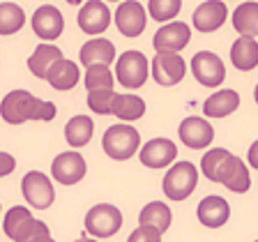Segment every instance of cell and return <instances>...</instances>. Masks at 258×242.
Masks as SVG:
<instances>
[{
	"mask_svg": "<svg viewBox=\"0 0 258 242\" xmlns=\"http://www.w3.org/2000/svg\"><path fill=\"white\" fill-rule=\"evenodd\" d=\"M79 76H81L79 65L62 55V58L53 60V63L48 65L44 79L48 81V86L53 88V90H72L79 83Z\"/></svg>",
	"mask_w": 258,
	"mask_h": 242,
	"instance_id": "19",
	"label": "cell"
},
{
	"mask_svg": "<svg viewBox=\"0 0 258 242\" xmlns=\"http://www.w3.org/2000/svg\"><path fill=\"white\" fill-rule=\"evenodd\" d=\"M231 217V208L221 196H205L199 203V221L208 228H221Z\"/></svg>",
	"mask_w": 258,
	"mask_h": 242,
	"instance_id": "20",
	"label": "cell"
},
{
	"mask_svg": "<svg viewBox=\"0 0 258 242\" xmlns=\"http://www.w3.org/2000/svg\"><path fill=\"white\" fill-rule=\"evenodd\" d=\"M139 221L141 224H150L155 228H159L161 233H166L168 226H171V210H168L166 203H161V201H152V203H148L141 210Z\"/></svg>",
	"mask_w": 258,
	"mask_h": 242,
	"instance_id": "28",
	"label": "cell"
},
{
	"mask_svg": "<svg viewBox=\"0 0 258 242\" xmlns=\"http://www.w3.org/2000/svg\"><path fill=\"white\" fill-rule=\"evenodd\" d=\"M67 3H70V5H81L83 0H67Z\"/></svg>",
	"mask_w": 258,
	"mask_h": 242,
	"instance_id": "36",
	"label": "cell"
},
{
	"mask_svg": "<svg viewBox=\"0 0 258 242\" xmlns=\"http://www.w3.org/2000/svg\"><path fill=\"white\" fill-rule=\"evenodd\" d=\"M5 235L14 242H51V231L44 221H37L30 215V210L23 205H14L7 210L5 219H3Z\"/></svg>",
	"mask_w": 258,
	"mask_h": 242,
	"instance_id": "3",
	"label": "cell"
},
{
	"mask_svg": "<svg viewBox=\"0 0 258 242\" xmlns=\"http://www.w3.org/2000/svg\"><path fill=\"white\" fill-rule=\"evenodd\" d=\"M32 30H35L37 37L46 39V42L58 39L64 30V16L60 14L58 7L42 5L35 10V14H32Z\"/></svg>",
	"mask_w": 258,
	"mask_h": 242,
	"instance_id": "15",
	"label": "cell"
},
{
	"mask_svg": "<svg viewBox=\"0 0 258 242\" xmlns=\"http://www.w3.org/2000/svg\"><path fill=\"white\" fill-rule=\"evenodd\" d=\"M113 95H115L113 88H97V90H88V106L92 108V113L108 115V113H111Z\"/></svg>",
	"mask_w": 258,
	"mask_h": 242,
	"instance_id": "32",
	"label": "cell"
},
{
	"mask_svg": "<svg viewBox=\"0 0 258 242\" xmlns=\"http://www.w3.org/2000/svg\"><path fill=\"white\" fill-rule=\"evenodd\" d=\"M145 7L139 0H124L115 10V26L124 37H139L145 30Z\"/></svg>",
	"mask_w": 258,
	"mask_h": 242,
	"instance_id": "13",
	"label": "cell"
},
{
	"mask_svg": "<svg viewBox=\"0 0 258 242\" xmlns=\"http://www.w3.org/2000/svg\"><path fill=\"white\" fill-rule=\"evenodd\" d=\"M111 113L118 115L120 120L132 123V120L143 118L145 102L139 95H129V92L127 95H120V92H115V95H113V102H111Z\"/></svg>",
	"mask_w": 258,
	"mask_h": 242,
	"instance_id": "24",
	"label": "cell"
},
{
	"mask_svg": "<svg viewBox=\"0 0 258 242\" xmlns=\"http://www.w3.org/2000/svg\"><path fill=\"white\" fill-rule=\"evenodd\" d=\"M58 58H62V51H60L58 46H53V44H39V46L32 51L30 58H28V70L37 76V79H44L48 65Z\"/></svg>",
	"mask_w": 258,
	"mask_h": 242,
	"instance_id": "27",
	"label": "cell"
},
{
	"mask_svg": "<svg viewBox=\"0 0 258 242\" xmlns=\"http://www.w3.org/2000/svg\"><path fill=\"white\" fill-rule=\"evenodd\" d=\"M150 74L159 86H175L187 74V63L177 51H157L150 63Z\"/></svg>",
	"mask_w": 258,
	"mask_h": 242,
	"instance_id": "7",
	"label": "cell"
},
{
	"mask_svg": "<svg viewBox=\"0 0 258 242\" xmlns=\"http://www.w3.org/2000/svg\"><path fill=\"white\" fill-rule=\"evenodd\" d=\"M86 159L79 155V152L70 150V152H60L58 157L51 164V173H53L55 183L62 185H76L86 177Z\"/></svg>",
	"mask_w": 258,
	"mask_h": 242,
	"instance_id": "12",
	"label": "cell"
},
{
	"mask_svg": "<svg viewBox=\"0 0 258 242\" xmlns=\"http://www.w3.org/2000/svg\"><path fill=\"white\" fill-rule=\"evenodd\" d=\"M201 171L210 183H219L235 194H244L251 187V177L244 161L226 148H212L201 159Z\"/></svg>",
	"mask_w": 258,
	"mask_h": 242,
	"instance_id": "1",
	"label": "cell"
},
{
	"mask_svg": "<svg viewBox=\"0 0 258 242\" xmlns=\"http://www.w3.org/2000/svg\"><path fill=\"white\" fill-rule=\"evenodd\" d=\"M111 3H118V0H111Z\"/></svg>",
	"mask_w": 258,
	"mask_h": 242,
	"instance_id": "37",
	"label": "cell"
},
{
	"mask_svg": "<svg viewBox=\"0 0 258 242\" xmlns=\"http://www.w3.org/2000/svg\"><path fill=\"white\" fill-rule=\"evenodd\" d=\"M235 108H240L237 90H217L203 102V113L208 118H226Z\"/></svg>",
	"mask_w": 258,
	"mask_h": 242,
	"instance_id": "22",
	"label": "cell"
},
{
	"mask_svg": "<svg viewBox=\"0 0 258 242\" xmlns=\"http://www.w3.org/2000/svg\"><path fill=\"white\" fill-rule=\"evenodd\" d=\"M191 39V30L184 21H168L166 26H161L152 37V46L157 51H182Z\"/></svg>",
	"mask_w": 258,
	"mask_h": 242,
	"instance_id": "14",
	"label": "cell"
},
{
	"mask_svg": "<svg viewBox=\"0 0 258 242\" xmlns=\"http://www.w3.org/2000/svg\"><path fill=\"white\" fill-rule=\"evenodd\" d=\"M81 63L86 65H95V63H102V65H111L115 60V46H113L111 39L106 37H95L90 42H86L81 46Z\"/></svg>",
	"mask_w": 258,
	"mask_h": 242,
	"instance_id": "23",
	"label": "cell"
},
{
	"mask_svg": "<svg viewBox=\"0 0 258 242\" xmlns=\"http://www.w3.org/2000/svg\"><path fill=\"white\" fill-rule=\"evenodd\" d=\"M159 240H161V231L150 224H141L139 228L129 235V242H159Z\"/></svg>",
	"mask_w": 258,
	"mask_h": 242,
	"instance_id": "33",
	"label": "cell"
},
{
	"mask_svg": "<svg viewBox=\"0 0 258 242\" xmlns=\"http://www.w3.org/2000/svg\"><path fill=\"white\" fill-rule=\"evenodd\" d=\"M122 226V212L111 203H97L86 215V231L92 237H111Z\"/></svg>",
	"mask_w": 258,
	"mask_h": 242,
	"instance_id": "6",
	"label": "cell"
},
{
	"mask_svg": "<svg viewBox=\"0 0 258 242\" xmlns=\"http://www.w3.org/2000/svg\"><path fill=\"white\" fill-rule=\"evenodd\" d=\"M177 134H180V139H182V143L187 145V148H191V150H203V148H208V145L212 143V139H215V129H212V125L205 118L189 115V118H184L182 123H180Z\"/></svg>",
	"mask_w": 258,
	"mask_h": 242,
	"instance_id": "11",
	"label": "cell"
},
{
	"mask_svg": "<svg viewBox=\"0 0 258 242\" xmlns=\"http://www.w3.org/2000/svg\"><path fill=\"white\" fill-rule=\"evenodd\" d=\"M95 134V123L88 115H74L70 123L64 125V139L72 148H83L92 141Z\"/></svg>",
	"mask_w": 258,
	"mask_h": 242,
	"instance_id": "25",
	"label": "cell"
},
{
	"mask_svg": "<svg viewBox=\"0 0 258 242\" xmlns=\"http://www.w3.org/2000/svg\"><path fill=\"white\" fill-rule=\"evenodd\" d=\"M226 16H228V10L221 0H205L203 5L196 7L191 21L199 32H215L224 26Z\"/></svg>",
	"mask_w": 258,
	"mask_h": 242,
	"instance_id": "18",
	"label": "cell"
},
{
	"mask_svg": "<svg viewBox=\"0 0 258 242\" xmlns=\"http://www.w3.org/2000/svg\"><path fill=\"white\" fill-rule=\"evenodd\" d=\"M26 23V14L16 3H0V35H14Z\"/></svg>",
	"mask_w": 258,
	"mask_h": 242,
	"instance_id": "29",
	"label": "cell"
},
{
	"mask_svg": "<svg viewBox=\"0 0 258 242\" xmlns=\"http://www.w3.org/2000/svg\"><path fill=\"white\" fill-rule=\"evenodd\" d=\"M21 192H23V199L37 210H46L48 205L55 201V189L51 185L44 173L39 171H30L23 175L21 180Z\"/></svg>",
	"mask_w": 258,
	"mask_h": 242,
	"instance_id": "10",
	"label": "cell"
},
{
	"mask_svg": "<svg viewBox=\"0 0 258 242\" xmlns=\"http://www.w3.org/2000/svg\"><path fill=\"white\" fill-rule=\"evenodd\" d=\"M115 74H118V81L122 83V88L136 90L148 81V74H150L148 72V58L141 51H127L118 58Z\"/></svg>",
	"mask_w": 258,
	"mask_h": 242,
	"instance_id": "8",
	"label": "cell"
},
{
	"mask_svg": "<svg viewBox=\"0 0 258 242\" xmlns=\"http://www.w3.org/2000/svg\"><path fill=\"white\" fill-rule=\"evenodd\" d=\"M199 185V168L191 161H180L168 168L166 177L161 180V189L171 201H184L191 196L194 189Z\"/></svg>",
	"mask_w": 258,
	"mask_h": 242,
	"instance_id": "4",
	"label": "cell"
},
{
	"mask_svg": "<svg viewBox=\"0 0 258 242\" xmlns=\"http://www.w3.org/2000/svg\"><path fill=\"white\" fill-rule=\"evenodd\" d=\"M177 157V145L168 139H152L141 148V164L148 168H164Z\"/></svg>",
	"mask_w": 258,
	"mask_h": 242,
	"instance_id": "17",
	"label": "cell"
},
{
	"mask_svg": "<svg viewBox=\"0 0 258 242\" xmlns=\"http://www.w3.org/2000/svg\"><path fill=\"white\" fill-rule=\"evenodd\" d=\"M113 74L111 67L102 63L88 65L86 70V90H97V88H113Z\"/></svg>",
	"mask_w": 258,
	"mask_h": 242,
	"instance_id": "30",
	"label": "cell"
},
{
	"mask_svg": "<svg viewBox=\"0 0 258 242\" xmlns=\"http://www.w3.org/2000/svg\"><path fill=\"white\" fill-rule=\"evenodd\" d=\"M191 74L205 88H219L226 79V67L221 58L212 51H199L191 58Z\"/></svg>",
	"mask_w": 258,
	"mask_h": 242,
	"instance_id": "9",
	"label": "cell"
},
{
	"mask_svg": "<svg viewBox=\"0 0 258 242\" xmlns=\"http://www.w3.org/2000/svg\"><path fill=\"white\" fill-rule=\"evenodd\" d=\"M231 63L240 72H251L258 65V39L242 35L231 46Z\"/></svg>",
	"mask_w": 258,
	"mask_h": 242,
	"instance_id": "21",
	"label": "cell"
},
{
	"mask_svg": "<svg viewBox=\"0 0 258 242\" xmlns=\"http://www.w3.org/2000/svg\"><path fill=\"white\" fill-rule=\"evenodd\" d=\"M233 28H235L240 35L256 37L258 35V3H253V0L242 3V5L233 12Z\"/></svg>",
	"mask_w": 258,
	"mask_h": 242,
	"instance_id": "26",
	"label": "cell"
},
{
	"mask_svg": "<svg viewBox=\"0 0 258 242\" xmlns=\"http://www.w3.org/2000/svg\"><path fill=\"white\" fill-rule=\"evenodd\" d=\"M14 168H16L14 157H12L10 152H3V150H0V177L10 175V173L14 171Z\"/></svg>",
	"mask_w": 258,
	"mask_h": 242,
	"instance_id": "34",
	"label": "cell"
},
{
	"mask_svg": "<svg viewBox=\"0 0 258 242\" xmlns=\"http://www.w3.org/2000/svg\"><path fill=\"white\" fill-rule=\"evenodd\" d=\"M111 26V10L104 0H88L79 12V28L86 35H102Z\"/></svg>",
	"mask_w": 258,
	"mask_h": 242,
	"instance_id": "16",
	"label": "cell"
},
{
	"mask_svg": "<svg viewBox=\"0 0 258 242\" xmlns=\"http://www.w3.org/2000/svg\"><path fill=\"white\" fill-rule=\"evenodd\" d=\"M104 152L115 161H124L129 157H134V152L141 145V134L129 125H113L104 132Z\"/></svg>",
	"mask_w": 258,
	"mask_h": 242,
	"instance_id": "5",
	"label": "cell"
},
{
	"mask_svg": "<svg viewBox=\"0 0 258 242\" xmlns=\"http://www.w3.org/2000/svg\"><path fill=\"white\" fill-rule=\"evenodd\" d=\"M182 0H148V12L155 21L166 23L180 14Z\"/></svg>",
	"mask_w": 258,
	"mask_h": 242,
	"instance_id": "31",
	"label": "cell"
},
{
	"mask_svg": "<svg viewBox=\"0 0 258 242\" xmlns=\"http://www.w3.org/2000/svg\"><path fill=\"white\" fill-rule=\"evenodd\" d=\"M256 150H258V141L251 145V150H249V164H251L253 168H258V157H256Z\"/></svg>",
	"mask_w": 258,
	"mask_h": 242,
	"instance_id": "35",
	"label": "cell"
},
{
	"mask_svg": "<svg viewBox=\"0 0 258 242\" xmlns=\"http://www.w3.org/2000/svg\"><path fill=\"white\" fill-rule=\"evenodd\" d=\"M55 113H58L55 104L44 102L28 90H12L0 102V115L7 125H23L28 120L48 123L55 118Z\"/></svg>",
	"mask_w": 258,
	"mask_h": 242,
	"instance_id": "2",
	"label": "cell"
}]
</instances>
